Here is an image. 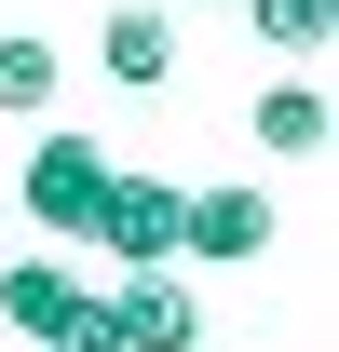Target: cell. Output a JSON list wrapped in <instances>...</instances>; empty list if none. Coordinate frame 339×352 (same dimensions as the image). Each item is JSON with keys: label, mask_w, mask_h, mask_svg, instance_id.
<instances>
[{"label": "cell", "mask_w": 339, "mask_h": 352, "mask_svg": "<svg viewBox=\"0 0 339 352\" xmlns=\"http://www.w3.org/2000/svg\"><path fill=\"white\" fill-rule=\"evenodd\" d=\"M176 204H190V190H163V176L109 163V204H95V230H82V244H109L123 271H150V258H176Z\"/></svg>", "instance_id": "cell-2"}, {"label": "cell", "mask_w": 339, "mask_h": 352, "mask_svg": "<svg viewBox=\"0 0 339 352\" xmlns=\"http://www.w3.org/2000/svg\"><path fill=\"white\" fill-rule=\"evenodd\" d=\"M176 258H271V190H190L176 204Z\"/></svg>", "instance_id": "cell-4"}, {"label": "cell", "mask_w": 339, "mask_h": 352, "mask_svg": "<svg viewBox=\"0 0 339 352\" xmlns=\"http://www.w3.org/2000/svg\"><path fill=\"white\" fill-rule=\"evenodd\" d=\"M95 68H109L123 95H163V82H176V14H150V0H123V14L95 28Z\"/></svg>", "instance_id": "cell-5"}, {"label": "cell", "mask_w": 339, "mask_h": 352, "mask_svg": "<svg viewBox=\"0 0 339 352\" xmlns=\"http://www.w3.org/2000/svg\"><path fill=\"white\" fill-rule=\"evenodd\" d=\"M109 311H123V352H190V339H204V298L176 285V258L123 271V285H109Z\"/></svg>", "instance_id": "cell-3"}, {"label": "cell", "mask_w": 339, "mask_h": 352, "mask_svg": "<svg viewBox=\"0 0 339 352\" xmlns=\"http://www.w3.org/2000/svg\"><path fill=\"white\" fill-rule=\"evenodd\" d=\"M14 204L41 217V244H82L95 204H109V149H95V135H41V149H28V176H14Z\"/></svg>", "instance_id": "cell-1"}, {"label": "cell", "mask_w": 339, "mask_h": 352, "mask_svg": "<svg viewBox=\"0 0 339 352\" xmlns=\"http://www.w3.org/2000/svg\"><path fill=\"white\" fill-rule=\"evenodd\" d=\"M82 298V271L68 258H0V325H14V339H54V311Z\"/></svg>", "instance_id": "cell-6"}, {"label": "cell", "mask_w": 339, "mask_h": 352, "mask_svg": "<svg viewBox=\"0 0 339 352\" xmlns=\"http://www.w3.org/2000/svg\"><path fill=\"white\" fill-rule=\"evenodd\" d=\"M54 109V41H0V122H41Z\"/></svg>", "instance_id": "cell-8"}, {"label": "cell", "mask_w": 339, "mask_h": 352, "mask_svg": "<svg viewBox=\"0 0 339 352\" xmlns=\"http://www.w3.org/2000/svg\"><path fill=\"white\" fill-rule=\"evenodd\" d=\"M258 14V41H285V54H326V28H339V0H245Z\"/></svg>", "instance_id": "cell-9"}, {"label": "cell", "mask_w": 339, "mask_h": 352, "mask_svg": "<svg viewBox=\"0 0 339 352\" xmlns=\"http://www.w3.org/2000/svg\"><path fill=\"white\" fill-rule=\"evenodd\" d=\"M326 122H339L326 82H271V95H258V149H285V163H312V149H326Z\"/></svg>", "instance_id": "cell-7"}, {"label": "cell", "mask_w": 339, "mask_h": 352, "mask_svg": "<svg viewBox=\"0 0 339 352\" xmlns=\"http://www.w3.org/2000/svg\"><path fill=\"white\" fill-rule=\"evenodd\" d=\"M41 352H123V311H109V298H68V311H54V339Z\"/></svg>", "instance_id": "cell-10"}]
</instances>
